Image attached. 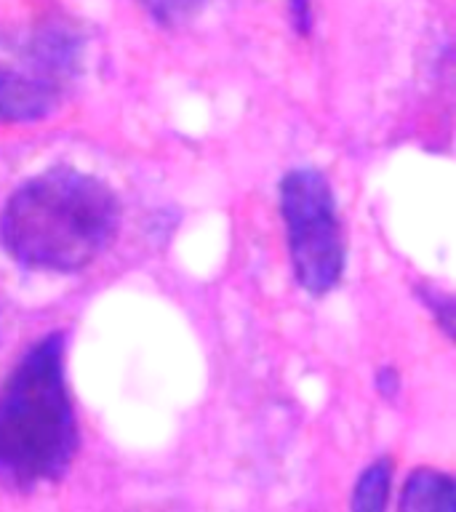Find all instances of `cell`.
Masks as SVG:
<instances>
[{
  "label": "cell",
  "instance_id": "obj_8",
  "mask_svg": "<svg viewBox=\"0 0 456 512\" xmlns=\"http://www.w3.org/2000/svg\"><path fill=\"white\" fill-rule=\"evenodd\" d=\"M416 294H419V299L430 307L435 320H438L448 339H451V336H454V299L432 286H416Z\"/></svg>",
  "mask_w": 456,
  "mask_h": 512
},
{
  "label": "cell",
  "instance_id": "obj_4",
  "mask_svg": "<svg viewBox=\"0 0 456 512\" xmlns=\"http://www.w3.org/2000/svg\"><path fill=\"white\" fill-rule=\"evenodd\" d=\"M59 104V88L48 78L0 64V123H35Z\"/></svg>",
  "mask_w": 456,
  "mask_h": 512
},
{
  "label": "cell",
  "instance_id": "obj_9",
  "mask_svg": "<svg viewBox=\"0 0 456 512\" xmlns=\"http://www.w3.org/2000/svg\"><path fill=\"white\" fill-rule=\"evenodd\" d=\"M288 16H291V24L294 30L307 38L312 32V24H315V11H312V0H288Z\"/></svg>",
  "mask_w": 456,
  "mask_h": 512
},
{
  "label": "cell",
  "instance_id": "obj_1",
  "mask_svg": "<svg viewBox=\"0 0 456 512\" xmlns=\"http://www.w3.org/2000/svg\"><path fill=\"white\" fill-rule=\"evenodd\" d=\"M120 227V200L110 184L78 168H48L6 200L0 243L27 270L70 272L110 248Z\"/></svg>",
  "mask_w": 456,
  "mask_h": 512
},
{
  "label": "cell",
  "instance_id": "obj_7",
  "mask_svg": "<svg viewBox=\"0 0 456 512\" xmlns=\"http://www.w3.org/2000/svg\"><path fill=\"white\" fill-rule=\"evenodd\" d=\"M136 3L152 16V22L168 30H179L198 19L208 0H136Z\"/></svg>",
  "mask_w": 456,
  "mask_h": 512
},
{
  "label": "cell",
  "instance_id": "obj_6",
  "mask_svg": "<svg viewBox=\"0 0 456 512\" xmlns=\"http://www.w3.org/2000/svg\"><path fill=\"white\" fill-rule=\"evenodd\" d=\"M392 470L395 462L390 456H379L360 472L358 483L352 488L350 510L355 512H384L390 504L392 488Z\"/></svg>",
  "mask_w": 456,
  "mask_h": 512
},
{
  "label": "cell",
  "instance_id": "obj_5",
  "mask_svg": "<svg viewBox=\"0 0 456 512\" xmlns=\"http://www.w3.org/2000/svg\"><path fill=\"white\" fill-rule=\"evenodd\" d=\"M400 512H456V483L432 467H416L400 491Z\"/></svg>",
  "mask_w": 456,
  "mask_h": 512
},
{
  "label": "cell",
  "instance_id": "obj_10",
  "mask_svg": "<svg viewBox=\"0 0 456 512\" xmlns=\"http://www.w3.org/2000/svg\"><path fill=\"white\" fill-rule=\"evenodd\" d=\"M398 384H400V379H398V371H395V368H382V371H379V374H376V390L382 392L384 398H392V395H395V392H398Z\"/></svg>",
  "mask_w": 456,
  "mask_h": 512
},
{
  "label": "cell",
  "instance_id": "obj_3",
  "mask_svg": "<svg viewBox=\"0 0 456 512\" xmlns=\"http://www.w3.org/2000/svg\"><path fill=\"white\" fill-rule=\"evenodd\" d=\"M280 216L296 283L323 296L342 283L347 248L334 187L318 168H294L280 179Z\"/></svg>",
  "mask_w": 456,
  "mask_h": 512
},
{
  "label": "cell",
  "instance_id": "obj_2",
  "mask_svg": "<svg viewBox=\"0 0 456 512\" xmlns=\"http://www.w3.org/2000/svg\"><path fill=\"white\" fill-rule=\"evenodd\" d=\"M64 334L32 344L0 390V483L35 491L67 472L78 454V416L64 366Z\"/></svg>",
  "mask_w": 456,
  "mask_h": 512
}]
</instances>
